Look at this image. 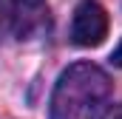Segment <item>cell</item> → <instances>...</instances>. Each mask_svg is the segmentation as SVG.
<instances>
[{"label": "cell", "mask_w": 122, "mask_h": 119, "mask_svg": "<svg viewBox=\"0 0 122 119\" xmlns=\"http://www.w3.org/2000/svg\"><path fill=\"white\" fill-rule=\"evenodd\" d=\"M108 34V14L97 0H85L77 6L74 20H71V43L80 48L99 45Z\"/></svg>", "instance_id": "cell-2"}, {"label": "cell", "mask_w": 122, "mask_h": 119, "mask_svg": "<svg viewBox=\"0 0 122 119\" xmlns=\"http://www.w3.org/2000/svg\"><path fill=\"white\" fill-rule=\"evenodd\" d=\"M17 40H34L48 29V3L46 0H11L9 11Z\"/></svg>", "instance_id": "cell-3"}, {"label": "cell", "mask_w": 122, "mask_h": 119, "mask_svg": "<svg viewBox=\"0 0 122 119\" xmlns=\"http://www.w3.org/2000/svg\"><path fill=\"white\" fill-rule=\"evenodd\" d=\"M105 119H122V105H119V108H114L111 114H105Z\"/></svg>", "instance_id": "cell-6"}, {"label": "cell", "mask_w": 122, "mask_h": 119, "mask_svg": "<svg viewBox=\"0 0 122 119\" xmlns=\"http://www.w3.org/2000/svg\"><path fill=\"white\" fill-rule=\"evenodd\" d=\"M6 23H9V11H6V3L0 0V34H3V29H6Z\"/></svg>", "instance_id": "cell-4"}, {"label": "cell", "mask_w": 122, "mask_h": 119, "mask_svg": "<svg viewBox=\"0 0 122 119\" xmlns=\"http://www.w3.org/2000/svg\"><path fill=\"white\" fill-rule=\"evenodd\" d=\"M111 96L108 74L94 62H74L60 74L51 94V119H97Z\"/></svg>", "instance_id": "cell-1"}, {"label": "cell", "mask_w": 122, "mask_h": 119, "mask_svg": "<svg viewBox=\"0 0 122 119\" xmlns=\"http://www.w3.org/2000/svg\"><path fill=\"white\" fill-rule=\"evenodd\" d=\"M111 62H114L117 68H122V43H119V45H117V51L111 54Z\"/></svg>", "instance_id": "cell-5"}]
</instances>
